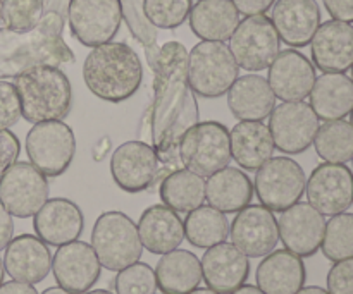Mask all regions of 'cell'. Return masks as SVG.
Masks as SVG:
<instances>
[{
    "instance_id": "13",
    "label": "cell",
    "mask_w": 353,
    "mask_h": 294,
    "mask_svg": "<svg viewBox=\"0 0 353 294\" xmlns=\"http://www.w3.org/2000/svg\"><path fill=\"white\" fill-rule=\"evenodd\" d=\"M110 174L117 188L126 193L145 191L165 176L154 147L140 140L126 141L114 150Z\"/></svg>"
},
{
    "instance_id": "55",
    "label": "cell",
    "mask_w": 353,
    "mask_h": 294,
    "mask_svg": "<svg viewBox=\"0 0 353 294\" xmlns=\"http://www.w3.org/2000/svg\"><path fill=\"white\" fill-rule=\"evenodd\" d=\"M0 21H2V0H0Z\"/></svg>"
},
{
    "instance_id": "3",
    "label": "cell",
    "mask_w": 353,
    "mask_h": 294,
    "mask_svg": "<svg viewBox=\"0 0 353 294\" xmlns=\"http://www.w3.org/2000/svg\"><path fill=\"white\" fill-rule=\"evenodd\" d=\"M85 85L97 98L109 103L130 100L143 79V67L137 52L121 41L93 47L83 64Z\"/></svg>"
},
{
    "instance_id": "26",
    "label": "cell",
    "mask_w": 353,
    "mask_h": 294,
    "mask_svg": "<svg viewBox=\"0 0 353 294\" xmlns=\"http://www.w3.org/2000/svg\"><path fill=\"white\" fill-rule=\"evenodd\" d=\"M138 234L143 248L154 255H165L181 246L185 226L178 212L168 205H152L138 220Z\"/></svg>"
},
{
    "instance_id": "52",
    "label": "cell",
    "mask_w": 353,
    "mask_h": 294,
    "mask_svg": "<svg viewBox=\"0 0 353 294\" xmlns=\"http://www.w3.org/2000/svg\"><path fill=\"white\" fill-rule=\"evenodd\" d=\"M190 294H219V293H216V291H214V289H210V288H207V289H199V288H196V289H193V291L190 293Z\"/></svg>"
},
{
    "instance_id": "27",
    "label": "cell",
    "mask_w": 353,
    "mask_h": 294,
    "mask_svg": "<svg viewBox=\"0 0 353 294\" xmlns=\"http://www.w3.org/2000/svg\"><path fill=\"white\" fill-rule=\"evenodd\" d=\"M228 107L238 120H264L274 110L276 95L264 76H238L228 92Z\"/></svg>"
},
{
    "instance_id": "40",
    "label": "cell",
    "mask_w": 353,
    "mask_h": 294,
    "mask_svg": "<svg viewBox=\"0 0 353 294\" xmlns=\"http://www.w3.org/2000/svg\"><path fill=\"white\" fill-rule=\"evenodd\" d=\"M116 294H154L157 289L155 271L148 264H137L117 272L114 281Z\"/></svg>"
},
{
    "instance_id": "46",
    "label": "cell",
    "mask_w": 353,
    "mask_h": 294,
    "mask_svg": "<svg viewBox=\"0 0 353 294\" xmlns=\"http://www.w3.org/2000/svg\"><path fill=\"white\" fill-rule=\"evenodd\" d=\"M12 236H14L12 216H10L9 210L3 207V203L0 202V251L6 250V246L10 243Z\"/></svg>"
},
{
    "instance_id": "42",
    "label": "cell",
    "mask_w": 353,
    "mask_h": 294,
    "mask_svg": "<svg viewBox=\"0 0 353 294\" xmlns=\"http://www.w3.org/2000/svg\"><path fill=\"white\" fill-rule=\"evenodd\" d=\"M326 282L330 294H353V258L334 262Z\"/></svg>"
},
{
    "instance_id": "6",
    "label": "cell",
    "mask_w": 353,
    "mask_h": 294,
    "mask_svg": "<svg viewBox=\"0 0 353 294\" xmlns=\"http://www.w3.org/2000/svg\"><path fill=\"white\" fill-rule=\"evenodd\" d=\"M238 67L224 41L202 40L188 54V81L195 95L221 98L238 79Z\"/></svg>"
},
{
    "instance_id": "25",
    "label": "cell",
    "mask_w": 353,
    "mask_h": 294,
    "mask_svg": "<svg viewBox=\"0 0 353 294\" xmlns=\"http://www.w3.org/2000/svg\"><path fill=\"white\" fill-rule=\"evenodd\" d=\"M255 281L265 294H295L307 281L305 264L292 251L274 250L259 264Z\"/></svg>"
},
{
    "instance_id": "50",
    "label": "cell",
    "mask_w": 353,
    "mask_h": 294,
    "mask_svg": "<svg viewBox=\"0 0 353 294\" xmlns=\"http://www.w3.org/2000/svg\"><path fill=\"white\" fill-rule=\"evenodd\" d=\"M295 294H330V293H327V289L319 288V286H307V288H302Z\"/></svg>"
},
{
    "instance_id": "53",
    "label": "cell",
    "mask_w": 353,
    "mask_h": 294,
    "mask_svg": "<svg viewBox=\"0 0 353 294\" xmlns=\"http://www.w3.org/2000/svg\"><path fill=\"white\" fill-rule=\"evenodd\" d=\"M3 275H6V269H3V260L0 258V286L3 284Z\"/></svg>"
},
{
    "instance_id": "9",
    "label": "cell",
    "mask_w": 353,
    "mask_h": 294,
    "mask_svg": "<svg viewBox=\"0 0 353 294\" xmlns=\"http://www.w3.org/2000/svg\"><path fill=\"white\" fill-rule=\"evenodd\" d=\"M305 171L290 157H276L257 169L254 193L261 205L272 212H285L305 193Z\"/></svg>"
},
{
    "instance_id": "39",
    "label": "cell",
    "mask_w": 353,
    "mask_h": 294,
    "mask_svg": "<svg viewBox=\"0 0 353 294\" xmlns=\"http://www.w3.org/2000/svg\"><path fill=\"white\" fill-rule=\"evenodd\" d=\"M45 0H2V23L12 31H30L38 26Z\"/></svg>"
},
{
    "instance_id": "4",
    "label": "cell",
    "mask_w": 353,
    "mask_h": 294,
    "mask_svg": "<svg viewBox=\"0 0 353 294\" xmlns=\"http://www.w3.org/2000/svg\"><path fill=\"white\" fill-rule=\"evenodd\" d=\"M14 79L21 103V117L28 123L62 120L71 110V81L59 67L40 65Z\"/></svg>"
},
{
    "instance_id": "56",
    "label": "cell",
    "mask_w": 353,
    "mask_h": 294,
    "mask_svg": "<svg viewBox=\"0 0 353 294\" xmlns=\"http://www.w3.org/2000/svg\"><path fill=\"white\" fill-rule=\"evenodd\" d=\"M350 117H352V120H350V123H352V126H353V109H352V112H350Z\"/></svg>"
},
{
    "instance_id": "19",
    "label": "cell",
    "mask_w": 353,
    "mask_h": 294,
    "mask_svg": "<svg viewBox=\"0 0 353 294\" xmlns=\"http://www.w3.org/2000/svg\"><path fill=\"white\" fill-rule=\"evenodd\" d=\"M268 83L276 98L283 102H300L312 92L316 83V67L299 50H279L278 57L269 65Z\"/></svg>"
},
{
    "instance_id": "49",
    "label": "cell",
    "mask_w": 353,
    "mask_h": 294,
    "mask_svg": "<svg viewBox=\"0 0 353 294\" xmlns=\"http://www.w3.org/2000/svg\"><path fill=\"white\" fill-rule=\"evenodd\" d=\"M231 294H265L262 289H259L257 286H252V284H243L240 286V288L236 289V291H233Z\"/></svg>"
},
{
    "instance_id": "47",
    "label": "cell",
    "mask_w": 353,
    "mask_h": 294,
    "mask_svg": "<svg viewBox=\"0 0 353 294\" xmlns=\"http://www.w3.org/2000/svg\"><path fill=\"white\" fill-rule=\"evenodd\" d=\"M0 294H38L33 284H26V282L19 281H9L3 282L0 286Z\"/></svg>"
},
{
    "instance_id": "16",
    "label": "cell",
    "mask_w": 353,
    "mask_h": 294,
    "mask_svg": "<svg viewBox=\"0 0 353 294\" xmlns=\"http://www.w3.org/2000/svg\"><path fill=\"white\" fill-rule=\"evenodd\" d=\"M231 243L248 258H261L279 243L278 219L264 205H248L236 213L230 227Z\"/></svg>"
},
{
    "instance_id": "1",
    "label": "cell",
    "mask_w": 353,
    "mask_h": 294,
    "mask_svg": "<svg viewBox=\"0 0 353 294\" xmlns=\"http://www.w3.org/2000/svg\"><path fill=\"white\" fill-rule=\"evenodd\" d=\"M154 102L148 109V126L143 133L157 154L168 176L178 169V150L183 136L199 123V103L188 81V50L179 41H168L152 59Z\"/></svg>"
},
{
    "instance_id": "20",
    "label": "cell",
    "mask_w": 353,
    "mask_h": 294,
    "mask_svg": "<svg viewBox=\"0 0 353 294\" xmlns=\"http://www.w3.org/2000/svg\"><path fill=\"white\" fill-rule=\"evenodd\" d=\"M202 279L219 294H231L247 282L250 262L233 243H219L207 248L202 260Z\"/></svg>"
},
{
    "instance_id": "28",
    "label": "cell",
    "mask_w": 353,
    "mask_h": 294,
    "mask_svg": "<svg viewBox=\"0 0 353 294\" xmlns=\"http://www.w3.org/2000/svg\"><path fill=\"white\" fill-rule=\"evenodd\" d=\"M231 158L241 169L254 172L274 155V140L262 120H240L231 129Z\"/></svg>"
},
{
    "instance_id": "29",
    "label": "cell",
    "mask_w": 353,
    "mask_h": 294,
    "mask_svg": "<svg viewBox=\"0 0 353 294\" xmlns=\"http://www.w3.org/2000/svg\"><path fill=\"white\" fill-rule=\"evenodd\" d=\"M254 198V182L241 169L224 167L209 176L205 182V200L223 213H238Z\"/></svg>"
},
{
    "instance_id": "35",
    "label": "cell",
    "mask_w": 353,
    "mask_h": 294,
    "mask_svg": "<svg viewBox=\"0 0 353 294\" xmlns=\"http://www.w3.org/2000/svg\"><path fill=\"white\" fill-rule=\"evenodd\" d=\"M317 155L324 162L345 164L353 157V126L345 119L326 120L314 140Z\"/></svg>"
},
{
    "instance_id": "37",
    "label": "cell",
    "mask_w": 353,
    "mask_h": 294,
    "mask_svg": "<svg viewBox=\"0 0 353 294\" xmlns=\"http://www.w3.org/2000/svg\"><path fill=\"white\" fill-rule=\"evenodd\" d=\"M192 0H143V12L148 23L162 30L179 28L192 12Z\"/></svg>"
},
{
    "instance_id": "18",
    "label": "cell",
    "mask_w": 353,
    "mask_h": 294,
    "mask_svg": "<svg viewBox=\"0 0 353 294\" xmlns=\"http://www.w3.org/2000/svg\"><path fill=\"white\" fill-rule=\"evenodd\" d=\"M278 229L279 240L286 250L300 258H309L314 257L323 244L326 220L310 203L299 202L281 212Z\"/></svg>"
},
{
    "instance_id": "38",
    "label": "cell",
    "mask_w": 353,
    "mask_h": 294,
    "mask_svg": "<svg viewBox=\"0 0 353 294\" xmlns=\"http://www.w3.org/2000/svg\"><path fill=\"white\" fill-rule=\"evenodd\" d=\"M121 9H123V19L126 21L133 36L143 45L145 54L148 62L155 57L159 52L157 45V31L155 26L148 23L143 12V0H119Z\"/></svg>"
},
{
    "instance_id": "23",
    "label": "cell",
    "mask_w": 353,
    "mask_h": 294,
    "mask_svg": "<svg viewBox=\"0 0 353 294\" xmlns=\"http://www.w3.org/2000/svg\"><path fill=\"white\" fill-rule=\"evenodd\" d=\"M3 269L12 281L38 284L50 274L52 253L38 236L21 234L6 246Z\"/></svg>"
},
{
    "instance_id": "41",
    "label": "cell",
    "mask_w": 353,
    "mask_h": 294,
    "mask_svg": "<svg viewBox=\"0 0 353 294\" xmlns=\"http://www.w3.org/2000/svg\"><path fill=\"white\" fill-rule=\"evenodd\" d=\"M21 119V103L14 83L0 79V129H9Z\"/></svg>"
},
{
    "instance_id": "45",
    "label": "cell",
    "mask_w": 353,
    "mask_h": 294,
    "mask_svg": "<svg viewBox=\"0 0 353 294\" xmlns=\"http://www.w3.org/2000/svg\"><path fill=\"white\" fill-rule=\"evenodd\" d=\"M231 2L243 16H259L272 9L276 0H231Z\"/></svg>"
},
{
    "instance_id": "22",
    "label": "cell",
    "mask_w": 353,
    "mask_h": 294,
    "mask_svg": "<svg viewBox=\"0 0 353 294\" xmlns=\"http://www.w3.org/2000/svg\"><path fill=\"white\" fill-rule=\"evenodd\" d=\"M37 236L50 246H62L76 241L85 229L81 209L68 198H52L33 216Z\"/></svg>"
},
{
    "instance_id": "11",
    "label": "cell",
    "mask_w": 353,
    "mask_h": 294,
    "mask_svg": "<svg viewBox=\"0 0 353 294\" xmlns=\"http://www.w3.org/2000/svg\"><path fill=\"white\" fill-rule=\"evenodd\" d=\"M69 30L85 47L109 43L123 21L119 0H71L68 7Z\"/></svg>"
},
{
    "instance_id": "7",
    "label": "cell",
    "mask_w": 353,
    "mask_h": 294,
    "mask_svg": "<svg viewBox=\"0 0 353 294\" xmlns=\"http://www.w3.org/2000/svg\"><path fill=\"white\" fill-rule=\"evenodd\" d=\"M178 157L185 169L209 178L231 162L230 129L217 120H203L190 127L179 143Z\"/></svg>"
},
{
    "instance_id": "15",
    "label": "cell",
    "mask_w": 353,
    "mask_h": 294,
    "mask_svg": "<svg viewBox=\"0 0 353 294\" xmlns=\"http://www.w3.org/2000/svg\"><path fill=\"white\" fill-rule=\"evenodd\" d=\"M307 200L323 216H338L353 205V172L345 164L317 165L305 185Z\"/></svg>"
},
{
    "instance_id": "51",
    "label": "cell",
    "mask_w": 353,
    "mask_h": 294,
    "mask_svg": "<svg viewBox=\"0 0 353 294\" xmlns=\"http://www.w3.org/2000/svg\"><path fill=\"white\" fill-rule=\"evenodd\" d=\"M41 294H71L69 291H65V289H62L61 286H57V288H48V289H45L43 293Z\"/></svg>"
},
{
    "instance_id": "58",
    "label": "cell",
    "mask_w": 353,
    "mask_h": 294,
    "mask_svg": "<svg viewBox=\"0 0 353 294\" xmlns=\"http://www.w3.org/2000/svg\"><path fill=\"white\" fill-rule=\"evenodd\" d=\"M352 162H353V157H352Z\"/></svg>"
},
{
    "instance_id": "34",
    "label": "cell",
    "mask_w": 353,
    "mask_h": 294,
    "mask_svg": "<svg viewBox=\"0 0 353 294\" xmlns=\"http://www.w3.org/2000/svg\"><path fill=\"white\" fill-rule=\"evenodd\" d=\"M185 240L195 248H210L224 243L230 236V220L226 213L214 207L200 205L183 220Z\"/></svg>"
},
{
    "instance_id": "32",
    "label": "cell",
    "mask_w": 353,
    "mask_h": 294,
    "mask_svg": "<svg viewBox=\"0 0 353 294\" xmlns=\"http://www.w3.org/2000/svg\"><path fill=\"white\" fill-rule=\"evenodd\" d=\"M155 279L162 294H190L202 282V265L195 253L176 248L157 262Z\"/></svg>"
},
{
    "instance_id": "17",
    "label": "cell",
    "mask_w": 353,
    "mask_h": 294,
    "mask_svg": "<svg viewBox=\"0 0 353 294\" xmlns=\"http://www.w3.org/2000/svg\"><path fill=\"white\" fill-rule=\"evenodd\" d=\"M52 272L62 289L71 294H85L100 279L102 265L92 244L76 240L59 246L52 258Z\"/></svg>"
},
{
    "instance_id": "57",
    "label": "cell",
    "mask_w": 353,
    "mask_h": 294,
    "mask_svg": "<svg viewBox=\"0 0 353 294\" xmlns=\"http://www.w3.org/2000/svg\"><path fill=\"white\" fill-rule=\"evenodd\" d=\"M352 79H353V65H352Z\"/></svg>"
},
{
    "instance_id": "48",
    "label": "cell",
    "mask_w": 353,
    "mask_h": 294,
    "mask_svg": "<svg viewBox=\"0 0 353 294\" xmlns=\"http://www.w3.org/2000/svg\"><path fill=\"white\" fill-rule=\"evenodd\" d=\"M69 2H71V0H47V7H45L43 12L65 19Z\"/></svg>"
},
{
    "instance_id": "36",
    "label": "cell",
    "mask_w": 353,
    "mask_h": 294,
    "mask_svg": "<svg viewBox=\"0 0 353 294\" xmlns=\"http://www.w3.org/2000/svg\"><path fill=\"white\" fill-rule=\"evenodd\" d=\"M321 250L331 262L353 258V213L343 212L331 217L324 229Z\"/></svg>"
},
{
    "instance_id": "8",
    "label": "cell",
    "mask_w": 353,
    "mask_h": 294,
    "mask_svg": "<svg viewBox=\"0 0 353 294\" xmlns=\"http://www.w3.org/2000/svg\"><path fill=\"white\" fill-rule=\"evenodd\" d=\"M26 154L30 164L47 178H59L72 164L76 138L71 127L62 120H45L34 124L26 136Z\"/></svg>"
},
{
    "instance_id": "14",
    "label": "cell",
    "mask_w": 353,
    "mask_h": 294,
    "mask_svg": "<svg viewBox=\"0 0 353 294\" xmlns=\"http://www.w3.org/2000/svg\"><path fill=\"white\" fill-rule=\"evenodd\" d=\"M319 129V117L310 103L283 102L269 116V131L281 154L299 155L309 150Z\"/></svg>"
},
{
    "instance_id": "43",
    "label": "cell",
    "mask_w": 353,
    "mask_h": 294,
    "mask_svg": "<svg viewBox=\"0 0 353 294\" xmlns=\"http://www.w3.org/2000/svg\"><path fill=\"white\" fill-rule=\"evenodd\" d=\"M21 154V143L16 134L9 129H0V174L9 165L17 162Z\"/></svg>"
},
{
    "instance_id": "31",
    "label": "cell",
    "mask_w": 353,
    "mask_h": 294,
    "mask_svg": "<svg viewBox=\"0 0 353 294\" xmlns=\"http://www.w3.org/2000/svg\"><path fill=\"white\" fill-rule=\"evenodd\" d=\"M193 34L205 41H226L240 24V12L231 0H199L190 12Z\"/></svg>"
},
{
    "instance_id": "12",
    "label": "cell",
    "mask_w": 353,
    "mask_h": 294,
    "mask_svg": "<svg viewBox=\"0 0 353 294\" xmlns=\"http://www.w3.org/2000/svg\"><path fill=\"white\" fill-rule=\"evenodd\" d=\"M48 200L47 176L30 162H14L0 174V202L10 216L33 217Z\"/></svg>"
},
{
    "instance_id": "10",
    "label": "cell",
    "mask_w": 353,
    "mask_h": 294,
    "mask_svg": "<svg viewBox=\"0 0 353 294\" xmlns=\"http://www.w3.org/2000/svg\"><path fill=\"white\" fill-rule=\"evenodd\" d=\"M230 50L238 67L250 72L268 69L279 54L281 40L274 30L271 17L265 14L247 16L236 26L230 38Z\"/></svg>"
},
{
    "instance_id": "5",
    "label": "cell",
    "mask_w": 353,
    "mask_h": 294,
    "mask_svg": "<svg viewBox=\"0 0 353 294\" xmlns=\"http://www.w3.org/2000/svg\"><path fill=\"white\" fill-rule=\"evenodd\" d=\"M92 248L100 265L110 272H119L137 264L143 253L138 226L123 212H103L92 229Z\"/></svg>"
},
{
    "instance_id": "30",
    "label": "cell",
    "mask_w": 353,
    "mask_h": 294,
    "mask_svg": "<svg viewBox=\"0 0 353 294\" xmlns=\"http://www.w3.org/2000/svg\"><path fill=\"white\" fill-rule=\"evenodd\" d=\"M309 96L319 119H345L353 109V79L345 72H324L316 78Z\"/></svg>"
},
{
    "instance_id": "21",
    "label": "cell",
    "mask_w": 353,
    "mask_h": 294,
    "mask_svg": "<svg viewBox=\"0 0 353 294\" xmlns=\"http://www.w3.org/2000/svg\"><path fill=\"white\" fill-rule=\"evenodd\" d=\"M272 24L283 43L293 48L310 45L321 26V9L316 0H278L272 6Z\"/></svg>"
},
{
    "instance_id": "2",
    "label": "cell",
    "mask_w": 353,
    "mask_h": 294,
    "mask_svg": "<svg viewBox=\"0 0 353 294\" xmlns=\"http://www.w3.org/2000/svg\"><path fill=\"white\" fill-rule=\"evenodd\" d=\"M64 21L43 14L30 31L0 28V79L17 78L30 69L74 62V54L62 38Z\"/></svg>"
},
{
    "instance_id": "54",
    "label": "cell",
    "mask_w": 353,
    "mask_h": 294,
    "mask_svg": "<svg viewBox=\"0 0 353 294\" xmlns=\"http://www.w3.org/2000/svg\"><path fill=\"white\" fill-rule=\"evenodd\" d=\"M85 294H114V293L107 291V289H93V291H88V293H85Z\"/></svg>"
},
{
    "instance_id": "24",
    "label": "cell",
    "mask_w": 353,
    "mask_h": 294,
    "mask_svg": "<svg viewBox=\"0 0 353 294\" xmlns=\"http://www.w3.org/2000/svg\"><path fill=\"white\" fill-rule=\"evenodd\" d=\"M312 61L323 72H345L353 65V26L331 19L321 24L310 41Z\"/></svg>"
},
{
    "instance_id": "33",
    "label": "cell",
    "mask_w": 353,
    "mask_h": 294,
    "mask_svg": "<svg viewBox=\"0 0 353 294\" xmlns=\"http://www.w3.org/2000/svg\"><path fill=\"white\" fill-rule=\"evenodd\" d=\"M159 193H161L162 203L169 209L178 213H190L203 205L205 181L202 176L188 169H176L162 178Z\"/></svg>"
},
{
    "instance_id": "44",
    "label": "cell",
    "mask_w": 353,
    "mask_h": 294,
    "mask_svg": "<svg viewBox=\"0 0 353 294\" xmlns=\"http://www.w3.org/2000/svg\"><path fill=\"white\" fill-rule=\"evenodd\" d=\"M330 16L343 23H353V0H323Z\"/></svg>"
}]
</instances>
